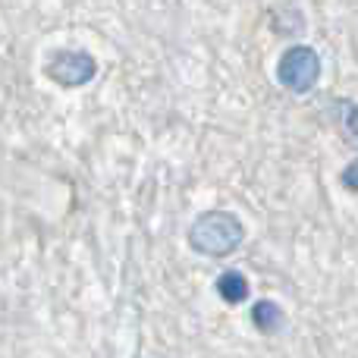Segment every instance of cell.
Returning a JSON list of instances; mask_svg holds the SVG:
<instances>
[{"label": "cell", "mask_w": 358, "mask_h": 358, "mask_svg": "<svg viewBox=\"0 0 358 358\" xmlns=\"http://www.w3.org/2000/svg\"><path fill=\"white\" fill-rule=\"evenodd\" d=\"M245 242V223L233 210H204L189 227V248L204 258H229Z\"/></svg>", "instance_id": "6da1fadb"}, {"label": "cell", "mask_w": 358, "mask_h": 358, "mask_svg": "<svg viewBox=\"0 0 358 358\" xmlns=\"http://www.w3.org/2000/svg\"><path fill=\"white\" fill-rule=\"evenodd\" d=\"M273 76L289 94H308L321 82V54L311 44H289L280 54Z\"/></svg>", "instance_id": "7a4b0ae2"}, {"label": "cell", "mask_w": 358, "mask_h": 358, "mask_svg": "<svg viewBox=\"0 0 358 358\" xmlns=\"http://www.w3.org/2000/svg\"><path fill=\"white\" fill-rule=\"evenodd\" d=\"M44 76L60 88H82L98 76V60H94V54H88V50L63 48L48 57Z\"/></svg>", "instance_id": "3957f363"}, {"label": "cell", "mask_w": 358, "mask_h": 358, "mask_svg": "<svg viewBox=\"0 0 358 358\" xmlns=\"http://www.w3.org/2000/svg\"><path fill=\"white\" fill-rule=\"evenodd\" d=\"M252 324L258 334L264 336H277L286 330V311L280 302H273V299H261V302L252 305Z\"/></svg>", "instance_id": "277c9868"}, {"label": "cell", "mask_w": 358, "mask_h": 358, "mask_svg": "<svg viewBox=\"0 0 358 358\" xmlns=\"http://www.w3.org/2000/svg\"><path fill=\"white\" fill-rule=\"evenodd\" d=\"M214 289L227 305H242L248 296H252V283H248V277L242 271H236V267H227V271L214 280Z\"/></svg>", "instance_id": "5b68a950"}, {"label": "cell", "mask_w": 358, "mask_h": 358, "mask_svg": "<svg viewBox=\"0 0 358 358\" xmlns=\"http://www.w3.org/2000/svg\"><path fill=\"white\" fill-rule=\"evenodd\" d=\"M343 123H346V136L358 145V104L355 101H346V117H343Z\"/></svg>", "instance_id": "8992f818"}, {"label": "cell", "mask_w": 358, "mask_h": 358, "mask_svg": "<svg viewBox=\"0 0 358 358\" xmlns=\"http://www.w3.org/2000/svg\"><path fill=\"white\" fill-rule=\"evenodd\" d=\"M340 185L346 192H352V195H358V161L346 164V170L340 173Z\"/></svg>", "instance_id": "52a82bcc"}]
</instances>
